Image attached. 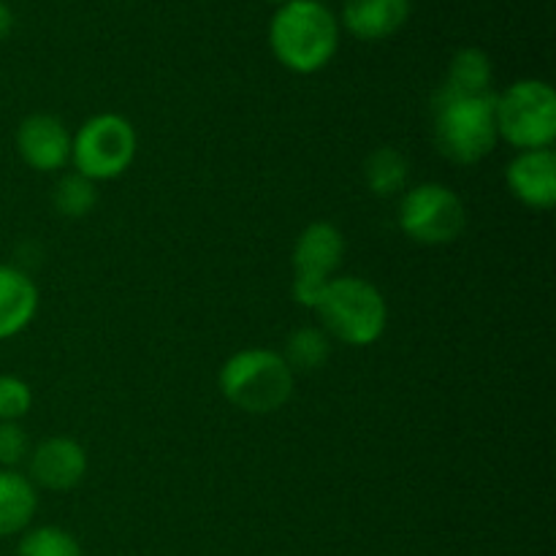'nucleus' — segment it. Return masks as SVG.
<instances>
[{"label": "nucleus", "mask_w": 556, "mask_h": 556, "mask_svg": "<svg viewBox=\"0 0 556 556\" xmlns=\"http://www.w3.org/2000/svg\"><path fill=\"white\" fill-rule=\"evenodd\" d=\"M136 128L117 112H103L87 119L71 136V166L92 182H112L123 177L136 157Z\"/></svg>", "instance_id": "423d86ee"}, {"label": "nucleus", "mask_w": 556, "mask_h": 556, "mask_svg": "<svg viewBox=\"0 0 556 556\" xmlns=\"http://www.w3.org/2000/svg\"><path fill=\"white\" fill-rule=\"evenodd\" d=\"M345 258V237L334 223H309L293 244V277L329 282Z\"/></svg>", "instance_id": "9b49d317"}, {"label": "nucleus", "mask_w": 556, "mask_h": 556, "mask_svg": "<svg viewBox=\"0 0 556 556\" xmlns=\"http://www.w3.org/2000/svg\"><path fill=\"white\" fill-rule=\"evenodd\" d=\"M33 410V389L16 375H0V424H20Z\"/></svg>", "instance_id": "aec40b11"}, {"label": "nucleus", "mask_w": 556, "mask_h": 556, "mask_svg": "<svg viewBox=\"0 0 556 556\" xmlns=\"http://www.w3.org/2000/svg\"><path fill=\"white\" fill-rule=\"evenodd\" d=\"M16 152L33 172H60L71 163V134L54 114H30L16 128Z\"/></svg>", "instance_id": "1a4fd4ad"}, {"label": "nucleus", "mask_w": 556, "mask_h": 556, "mask_svg": "<svg viewBox=\"0 0 556 556\" xmlns=\"http://www.w3.org/2000/svg\"><path fill=\"white\" fill-rule=\"evenodd\" d=\"M505 185L519 204L530 210H552L556 204V152L546 150L516 152L505 166Z\"/></svg>", "instance_id": "9d476101"}, {"label": "nucleus", "mask_w": 556, "mask_h": 556, "mask_svg": "<svg viewBox=\"0 0 556 556\" xmlns=\"http://www.w3.org/2000/svg\"><path fill=\"white\" fill-rule=\"evenodd\" d=\"M497 139L514 150H546L556 139V92L543 79H519L494 98Z\"/></svg>", "instance_id": "39448f33"}, {"label": "nucleus", "mask_w": 556, "mask_h": 556, "mask_svg": "<svg viewBox=\"0 0 556 556\" xmlns=\"http://www.w3.org/2000/svg\"><path fill=\"white\" fill-rule=\"evenodd\" d=\"M364 179H367V188L380 199L400 195L410 179V161L396 147H378L364 161Z\"/></svg>", "instance_id": "2eb2a0df"}, {"label": "nucleus", "mask_w": 556, "mask_h": 556, "mask_svg": "<svg viewBox=\"0 0 556 556\" xmlns=\"http://www.w3.org/2000/svg\"><path fill=\"white\" fill-rule=\"evenodd\" d=\"M16 556H81V546L63 527H33L22 535Z\"/></svg>", "instance_id": "6ab92c4d"}, {"label": "nucleus", "mask_w": 556, "mask_h": 556, "mask_svg": "<svg viewBox=\"0 0 556 556\" xmlns=\"http://www.w3.org/2000/svg\"><path fill=\"white\" fill-rule=\"evenodd\" d=\"M492 58H489L483 49L465 47L454 54V60H451L448 76H445L443 85L462 92H489L492 90Z\"/></svg>", "instance_id": "f3484780"}, {"label": "nucleus", "mask_w": 556, "mask_h": 556, "mask_svg": "<svg viewBox=\"0 0 556 556\" xmlns=\"http://www.w3.org/2000/svg\"><path fill=\"white\" fill-rule=\"evenodd\" d=\"M402 233L427 248L451 244L467 226L465 201L443 182H424L405 190L396 210Z\"/></svg>", "instance_id": "0eeeda50"}, {"label": "nucleus", "mask_w": 556, "mask_h": 556, "mask_svg": "<svg viewBox=\"0 0 556 556\" xmlns=\"http://www.w3.org/2000/svg\"><path fill=\"white\" fill-rule=\"evenodd\" d=\"M38 315V288L30 275L0 264V342L22 334Z\"/></svg>", "instance_id": "ddd939ff"}, {"label": "nucleus", "mask_w": 556, "mask_h": 556, "mask_svg": "<svg viewBox=\"0 0 556 556\" xmlns=\"http://www.w3.org/2000/svg\"><path fill=\"white\" fill-rule=\"evenodd\" d=\"M52 204H54V210H58L63 217H68V220L87 217L98 204L96 182L87 177H81V174H76V172L63 174L52 190Z\"/></svg>", "instance_id": "a211bd4d"}, {"label": "nucleus", "mask_w": 556, "mask_h": 556, "mask_svg": "<svg viewBox=\"0 0 556 556\" xmlns=\"http://www.w3.org/2000/svg\"><path fill=\"white\" fill-rule=\"evenodd\" d=\"M410 20V0H345L342 27L358 41H383Z\"/></svg>", "instance_id": "f8f14e48"}, {"label": "nucleus", "mask_w": 556, "mask_h": 556, "mask_svg": "<svg viewBox=\"0 0 556 556\" xmlns=\"http://www.w3.org/2000/svg\"><path fill=\"white\" fill-rule=\"evenodd\" d=\"M38 510V489L20 470H0V538L25 532Z\"/></svg>", "instance_id": "4468645a"}, {"label": "nucleus", "mask_w": 556, "mask_h": 556, "mask_svg": "<svg viewBox=\"0 0 556 556\" xmlns=\"http://www.w3.org/2000/svg\"><path fill=\"white\" fill-rule=\"evenodd\" d=\"M30 456V438L20 424H0V470H16Z\"/></svg>", "instance_id": "412c9836"}, {"label": "nucleus", "mask_w": 556, "mask_h": 556, "mask_svg": "<svg viewBox=\"0 0 556 556\" xmlns=\"http://www.w3.org/2000/svg\"><path fill=\"white\" fill-rule=\"evenodd\" d=\"M11 30H14V11H11L9 5L0 0V41H3V38H9Z\"/></svg>", "instance_id": "4be33fe9"}, {"label": "nucleus", "mask_w": 556, "mask_h": 556, "mask_svg": "<svg viewBox=\"0 0 556 556\" xmlns=\"http://www.w3.org/2000/svg\"><path fill=\"white\" fill-rule=\"evenodd\" d=\"M296 375L282 353L269 348H244L226 358L217 375V386L226 402L250 416H269L286 407L293 396Z\"/></svg>", "instance_id": "20e7f679"}, {"label": "nucleus", "mask_w": 556, "mask_h": 556, "mask_svg": "<svg viewBox=\"0 0 556 556\" xmlns=\"http://www.w3.org/2000/svg\"><path fill=\"white\" fill-rule=\"evenodd\" d=\"M497 92H462L440 85L432 96V136L440 155L456 166H476L497 147Z\"/></svg>", "instance_id": "f03ea898"}, {"label": "nucleus", "mask_w": 556, "mask_h": 556, "mask_svg": "<svg viewBox=\"0 0 556 556\" xmlns=\"http://www.w3.org/2000/svg\"><path fill=\"white\" fill-rule=\"evenodd\" d=\"M269 47L291 74H318L340 49V20L324 0H288L269 22Z\"/></svg>", "instance_id": "f257e3e1"}, {"label": "nucleus", "mask_w": 556, "mask_h": 556, "mask_svg": "<svg viewBox=\"0 0 556 556\" xmlns=\"http://www.w3.org/2000/svg\"><path fill=\"white\" fill-rule=\"evenodd\" d=\"M87 476V451L74 438H47L27 456V478L36 489L71 492Z\"/></svg>", "instance_id": "6e6552de"}, {"label": "nucleus", "mask_w": 556, "mask_h": 556, "mask_svg": "<svg viewBox=\"0 0 556 556\" xmlns=\"http://www.w3.org/2000/svg\"><path fill=\"white\" fill-rule=\"evenodd\" d=\"M329 340L348 348H369L389 326V304L380 288L364 277L337 275L313 309Z\"/></svg>", "instance_id": "7ed1b4c3"}, {"label": "nucleus", "mask_w": 556, "mask_h": 556, "mask_svg": "<svg viewBox=\"0 0 556 556\" xmlns=\"http://www.w3.org/2000/svg\"><path fill=\"white\" fill-rule=\"evenodd\" d=\"M269 3H280L282 5V3H288V0H269Z\"/></svg>", "instance_id": "5701e85b"}, {"label": "nucleus", "mask_w": 556, "mask_h": 556, "mask_svg": "<svg viewBox=\"0 0 556 556\" xmlns=\"http://www.w3.org/2000/svg\"><path fill=\"white\" fill-rule=\"evenodd\" d=\"M331 356V340L320 326H302V329L291 331L286 340V351L282 358L291 367V372H315V369L326 367Z\"/></svg>", "instance_id": "dca6fc26"}]
</instances>
